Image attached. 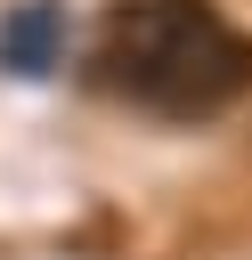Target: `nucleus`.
<instances>
[{
  "mask_svg": "<svg viewBox=\"0 0 252 260\" xmlns=\"http://www.w3.org/2000/svg\"><path fill=\"white\" fill-rule=\"evenodd\" d=\"M98 81L146 114H219L252 89V41L211 0H122L98 41Z\"/></svg>",
  "mask_w": 252,
  "mask_h": 260,
  "instance_id": "f257e3e1",
  "label": "nucleus"
},
{
  "mask_svg": "<svg viewBox=\"0 0 252 260\" xmlns=\"http://www.w3.org/2000/svg\"><path fill=\"white\" fill-rule=\"evenodd\" d=\"M65 49H73L65 0H16V8H0V73L49 81V73L65 65Z\"/></svg>",
  "mask_w": 252,
  "mask_h": 260,
  "instance_id": "f03ea898",
  "label": "nucleus"
}]
</instances>
